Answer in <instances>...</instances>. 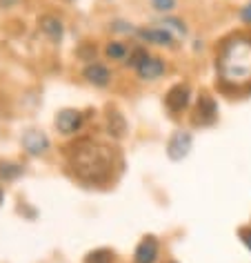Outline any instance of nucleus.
<instances>
[{"mask_svg": "<svg viewBox=\"0 0 251 263\" xmlns=\"http://www.w3.org/2000/svg\"><path fill=\"white\" fill-rule=\"evenodd\" d=\"M218 81L224 89L242 91L251 87V36H234L218 51Z\"/></svg>", "mask_w": 251, "mask_h": 263, "instance_id": "obj_1", "label": "nucleus"}, {"mask_svg": "<svg viewBox=\"0 0 251 263\" xmlns=\"http://www.w3.org/2000/svg\"><path fill=\"white\" fill-rule=\"evenodd\" d=\"M69 167L78 181L87 183V185H100V183L111 179L114 152L107 145L85 139L71 147Z\"/></svg>", "mask_w": 251, "mask_h": 263, "instance_id": "obj_2", "label": "nucleus"}, {"mask_svg": "<svg viewBox=\"0 0 251 263\" xmlns=\"http://www.w3.org/2000/svg\"><path fill=\"white\" fill-rule=\"evenodd\" d=\"M218 118V105L216 101L211 98L209 94H200L198 98V105H196V114H194V125H214Z\"/></svg>", "mask_w": 251, "mask_h": 263, "instance_id": "obj_3", "label": "nucleus"}, {"mask_svg": "<svg viewBox=\"0 0 251 263\" xmlns=\"http://www.w3.org/2000/svg\"><path fill=\"white\" fill-rule=\"evenodd\" d=\"M191 143H194V139H191L189 132H182L178 129L171 134V139L167 143V154L171 161H182L184 156H187L191 152Z\"/></svg>", "mask_w": 251, "mask_h": 263, "instance_id": "obj_4", "label": "nucleus"}, {"mask_svg": "<svg viewBox=\"0 0 251 263\" xmlns=\"http://www.w3.org/2000/svg\"><path fill=\"white\" fill-rule=\"evenodd\" d=\"M56 127L62 134H76L82 127V114L76 109H62L56 114Z\"/></svg>", "mask_w": 251, "mask_h": 263, "instance_id": "obj_5", "label": "nucleus"}, {"mask_svg": "<svg viewBox=\"0 0 251 263\" xmlns=\"http://www.w3.org/2000/svg\"><path fill=\"white\" fill-rule=\"evenodd\" d=\"M23 147L27 149V154H31V156L45 154L49 149V139H47V134H45V132L29 129L27 134L23 136Z\"/></svg>", "mask_w": 251, "mask_h": 263, "instance_id": "obj_6", "label": "nucleus"}, {"mask_svg": "<svg viewBox=\"0 0 251 263\" xmlns=\"http://www.w3.org/2000/svg\"><path fill=\"white\" fill-rule=\"evenodd\" d=\"M136 36L140 38L142 43H154V45H164V47H174L176 38L167 34L162 27H144V29H138Z\"/></svg>", "mask_w": 251, "mask_h": 263, "instance_id": "obj_7", "label": "nucleus"}, {"mask_svg": "<svg viewBox=\"0 0 251 263\" xmlns=\"http://www.w3.org/2000/svg\"><path fill=\"white\" fill-rule=\"evenodd\" d=\"M156 259H158V241L154 236H144L134 252V263H156Z\"/></svg>", "mask_w": 251, "mask_h": 263, "instance_id": "obj_8", "label": "nucleus"}, {"mask_svg": "<svg viewBox=\"0 0 251 263\" xmlns=\"http://www.w3.org/2000/svg\"><path fill=\"white\" fill-rule=\"evenodd\" d=\"M189 96H191V91L187 85H176V87H171L169 94L164 96V103H167V107L171 111H182L189 105Z\"/></svg>", "mask_w": 251, "mask_h": 263, "instance_id": "obj_9", "label": "nucleus"}, {"mask_svg": "<svg viewBox=\"0 0 251 263\" xmlns=\"http://www.w3.org/2000/svg\"><path fill=\"white\" fill-rule=\"evenodd\" d=\"M82 76L87 78L91 85H96V87H104V85H109V81H111V71L100 63L87 65L85 71H82Z\"/></svg>", "mask_w": 251, "mask_h": 263, "instance_id": "obj_10", "label": "nucleus"}, {"mask_svg": "<svg viewBox=\"0 0 251 263\" xmlns=\"http://www.w3.org/2000/svg\"><path fill=\"white\" fill-rule=\"evenodd\" d=\"M136 71H138L140 78H144V81H156V78H160L164 74V63L160 61V58L149 56L147 61H142L140 65H138Z\"/></svg>", "mask_w": 251, "mask_h": 263, "instance_id": "obj_11", "label": "nucleus"}, {"mask_svg": "<svg viewBox=\"0 0 251 263\" xmlns=\"http://www.w3.org/2000/svg\"><path fill=\"white\" fill-rule=\"evenodd\" d=\"M40 29H43L45 34H47L54 43H58V41L62 38V23L58 21L56 16H45L43 21H40Z\"/></svg>", "mask_w": 251, "mask_h": 263, "instance_id": "obj_12", "label": "nucleus"}, {"mask_svg": "<svg viewBox=\"0 0 251 263\" xmlns=\"http://www.w3.org/2000/svg\"><path fill=\"white\" fill-rule=\"evenodd\" d=\"M158 25H160V27L167 31V34L174 36L176 41H182V38L187 36V27H184L182 21H176V18H162Z\"/></svg>", "mask_w": 251, "mask_h": 263, "instance_id": "obj_13", "label": "nucleus"}, {"mask_svg": "<svg viewBox=\"0 0 251 263\" xmlns=\"http://www.w3.org/2000/svg\"><path fill=\"white\" fill-rule=\"evenodd\" d=\"M124 118L118 114V111H109V134H114V136H122V132H124Z\"/></svg>", "mask_w": 251, "mask_h": 263, "instance_id": "obj_14", "label": "nucleus"}, {"mask_svg": "<svg viewBox=\"0 0 251 263\" xmlns=\"http://www.w3.org/2000/svg\"><path fill=\"white\" fill-rule=\"evenodd\" d=\"M20 174H23V167L16 165V163H0V176H3L5 181H11Z\"/></svg>", "mask_w": 251, "mask_h": 263, "instance_id": "obj_15", "label": "nucleus"}, {"mask_svg": "<svg viewBox=\"0 0 251 263\" xmlns=\"http://www.w3.org/2000/svg\"><path fill=\"white\" fill-rule=\"evenodd\" d=\"M104 51H107V56L111 61H124V58H127V47H124L122 43H109Z\"/></svg>", "mask_w": 251, "mask_h": 263, "instance_id": "obj_16", "label": "nucleus"}, {"mask_svg": "<svg viewBox=\"0 0 251 263\" xmlns=\"http://www.w3.org/2000/svg\"><path fill=\"white\" fill-rule=\"evenodd\" d=\"M85 263H114V259H111V252H107V250H96V252L87 254Z\"/></svg>", "mask_w": 251, "mask_h": 263, "instance_id": "obj_17", "label": "nucleus"}, {"mask_svg": "<svg viewBox=\"0 0 251 263\" xmlns=\"http://www.w3.org/2000/svg\"><path fill=\"white\" fill-rule=\"evenodd\" d=\"M147 58H149V54H147V51H144L142 47H136L134 51H131V56H129V65H131V67H138V65H140L142 61H147Z\"/></svg>", "mask_w": 251, "mask_h": 263, "instance_id": "obj_18", "label": "nucleus"}, {"mask_svg": "<svg viewBox=\"0 0 251 263\" xmlns=\"http://www.w3.org/2000/svg\"><path fill=\"white\" fill-rule=\"evenodd\" d=\"M151 5H154L158 11H169L176 7V0H151Z\"/></svg>", "mask_w": 251, "mask_h": 263, "instance_id": "obj_19", "label": "nucleus"}, {"mask_svg": "<svg viewBox=\"0 0 251 263\" xmlns=\"http://www.w3.org/2000/svg\"><path fill=\"white\" fill-rule=\"evenodd\" d=\"M238 234H240V239H242L244 246H247V248L251 250V228H242Z\"/></svg>", "mask_w": 251, "mask_h": 263, "instance_id": "obj_20", "label": "nucleus"}, {"mask_svg": "<svg viewBox=\"0 0 251 263\" xmlns=\"http://www.w3.org/2000/svg\"><path fill=\"white\" fill-rule=\"evenodd\" d=\"M240 18H242L244 23H249V25H251V5H247V7H242Z\"/></svg>", "mask_w": 251, "mask_h": 263, "instance_id": "obj_21", "label": "nucleus"}, {"mask_svg": "<svg viewBox=\"0 0 251 263\" xmlns=\"http://www.w3.org/2000/svg\"><path fill=\"white\" fill-rule=\"evenodd\" d=\"M111 29H116V31H134V27H127V23H114L111 25Z\"/></svg>", "mask_w": 251, "mask_h": 263, "instance_id": "obj_22", "label": "nucleus"}, {"mask_svg": "<svg viewBox=\"0 0 251 263\" xmlns=\"http://www.w3.org/2000/svg\"><path fill=\"white\" fill-rule=\"evenodd\" d=\"M16 0H0V7H11Z\"/></svg>", "mask_w": 251, "mask_h": 263, "instance_id": "obj_23", "label": "nucleus"}, {"mask_svg": "<svg viewBox=\"0 0 251 263\" xmlns=\"http://www.w3.org/2000/svg\"><path fill=\"white\" fill-rule=\"evenodd\" d=\"M3 196H5V194H3V187H0V205H3Z\"/></svg>", "mask_w": 251, "mask_h": 263, "instance_id": "obj_24", "label": "nucleus"}]
</instances>
